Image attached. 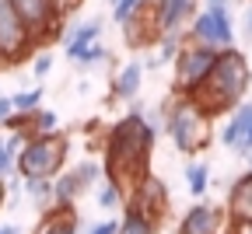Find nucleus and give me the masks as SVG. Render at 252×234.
Segmentation results:
<instances>
[{
	"instance_id": "nucleus-1",
	"label": "nucleus",
	"mask_w": 252,
	"mask_h": 234,
	"mask_svg": "<svg viewBox=\"0 0 252 234\" xmlns=\"http://www.w3.org/2000/svg\"><path fill=\"white\" fill-rule=\"evenodd\" d=\"M158 129L144 119V105H133L130 116H123L105 133V178L130 196L137 182L151 175V150Z\"/></svg>"
},
{
	"instance_id": "nucleus-2",
	"label": "nucleus",
	"mask_w": 252,
	"mask_h": 234,
	"mask_svg": "<svg viewBox=\"0 0 252 234\" xmlns=\"http://www.w3.org/2000/svg\"><path fill=\"white\" fill-rule=\"evenodd\" d=\"M249 81H252V66H249L245 53L235 49V46L220 49L214 66H210V74H207V81L189 94V102L200 105L210 119H217V116L235 112L242 105V98L249 91Z\"/></svg>"
},
{
	"instance_id": "nucleus-3",
	"label": "nucleus",
	"mask_w": 252,
	"mask_h": 234,
	"mask_svg": "<svg viewBox=\"0 0 252 234\" xmlns=\"http://www.w3.org/2000/svg\"><path fill=\"white\" fill-rule=\"evenodd\" d=\"M165 102H168L165 133L172 137L175 150L179 154H203L210 147V140H214V119L200 105H193L189 98L172 94V98H165Z\"/></svg>"
},
{
	"instance_id": "nucleus-4",
	"label": "nucleus",
	"mask_w": 252,
	"mask_h": 234,
	"mask_svg": "<svg viewBox=\"0 0 252 234\" xmlns=\"http://www.w3.org/2000/svg\"><path fill=\"white\" fill-rule=\"evenodd\" d=\"M67 154H70V137L67 133H46V137H32L25 140L21 154H18V164L14 172L18 178L25 182H35V178H56L67 164Z\"/></svg>"
},
{
	"instance_id": "nucleus-5",
	"label": "nucleus",
	"mask_w": 252,
	"mask_h": 234,
	"mask_svg": "<svg viewBox=\"0 0 252 234\" xmlns=\"http://www.w3.org/2000/svg\"><path fill=\"white\" fill-rule=\"evenodd\" d=\"M214 59H217V49H207V46H200V42H189V39H186V46H182L179 56L172 59V66H175V74H172V94L189 98V94H193V91L207 81Z\"/></svg>"
},
{
	"instance_id": "nucleus-6",
	"label": "nucleus",
	"mask_w": 252,
	"mask_h": 234,
	"mask_svg": "<svg viewBox=\"0 0 252 234\" xmlns=\"http://www.w3.org/2000/svg\"><path fill=\"white\" fill-rule=\"evenodd\" d=\"M189 42H200L207 49H231L235 46V21L224 7H203L189 21Z\"/></svg>"
},
{
	"instance_id": "nucleus-7",
	"label": "nucleus",
	"mask_w": 252,
	"mask_h": 234,
	"mask_svg": "<svg viewBox=\"0 0 252 234\" xmlns=\"http://www.w3.org/2000/svg\"><path fill=\"white\" fill-rule=\"evenodd\" d=\"M126 210L137 213V217H144V220L154 224V227H161V224L168 220V210H172L168 185H165L161 178L147 175L144 182H137V189H133L130 196H126Z\"/></svg>"
},
{
	"instance_id": "nucleus-8",
	"label": "nucleus",
	"mask_w": 252,
	"mask_h": 234,
	"mask_svg": "<svg viewBox=\"0 0 252 234\" xmlns=\"http://www.w3.org/2000/svg\"><path fill=\"white\" fill-rule=\"evenodd\" d=\"M11 4H14L18 18L25 21L32 42H46V39H53L56 31L63 28V18H67V14L60 11L56 0H11Z\"/></svg>"
},
{
	"instance_id": "nucleus-9",
	"label": "nucleus",
	"mask_w": 252,
	"mask_h": 234,
	"mask_svg": "<svg viewBox=\"0 0 252 234\" xmlns=\"http://www.w3.org/2000/svg\"><path fill=\"white\" fill-rule=\"evenodd\" d=\"M32 35H28V28L25 21L18 18L14 4L11 0H0V63H21L28 53H32Z\"/></svg>"
},
{
	"instance_id": "nucleus-10",
	"label": "nucleus",
	"mask_w": 252,
	"mask_h": 234,
	"mask_svg": "<svg viewBox=\"0 0 252 234\" xmlns=\"http://www.w3.org/2000/svg\"><path fill=\"white\" fill-rule=\"evenodd\" d=\"M123 28V39L130 49H147V46H158L161 42V21H158V7H154V0H144V4L137 7V14L119 25Z\"/></svg>"
},
{
	"instance_id": "nucleus-11",
	"label": "nucleus",
	"mask_w": 252,
	"mask_h": 234,
	"mask_svg": "<svg viewBox=\"0 0 252 234\" xmlns=\"http://www.w3.org/2000/svg\"><path fill=\"white\" fill-rule=\"evenodd\" d=\"M231 231V220H228V210H220L214 203H200L189 206L186 217L179 220V234H228Z\"/></svg>"
},
{
	"instance_id": "nucleus-12",
	"label": "nucleus",
	"mask_w": 252,
	"mask_h": 234,
	"mask_svg": "<svg viewBox=\"0 0 252 234\" xmlns=\"http://www.w3.org/2000/svg\"><path fill=\"white\" fill-rule=\"evenodd\" d=\"M228 220L238 231H252V172H245L242 178L231 182L228 189Z\"/></svg>"
},
{
	"instance_id": "nucleus-13",
	"label": "nucleus",
	"mask_w": 252,
	"mask_h": 234,
	"mask_svg": "<svg viewBox=\"0 0 252 234\" xmlns=\"http://www.w3.org/2000/svg\"><path fill=\"white\" fill-rule=\"evenodd\" d=\"M154 7H158L161 31H182V25H189L196 18L200 0H154Z\"/></svg>"
},
{
	"instance_id": "nucleus-14",
	"label": "nucleus",
	"mask_w": 252,
	"mask_h": 234,
	"mask_svg": "<svg viewBox=\"0 0 252 234\" xmlns=\"http://www.w3.org/2000/svg\"><path fill=\"white\" fill-rule=\"evenodd\" d=\"M102 18H88V21H77L70 31H67V39H63V53H67V59H81V53L88 49V46H94L98 42V35H102Z\"/></svg>"
},
{
	"instance_id": "nucleus-15",
	"label": "nucleus",
	"mask_w": 252,
	"mask_h": 234,
	"mask_svg": "<svg viewBox=\"0 0 252 234\" xmlns=\"http://www.w3.org/2000/svg\"><path fill=\"white\" fill-rule=\"evenodd\" d=\"M140 84H144V63H137V59L123 63L116 70V77H112L109 102H133V98L140 94Z\"/></svg>"
},
{
	"instance_id": "nucleus-16",
	"label": "nucleus",
	"mask_w": 252,
	"mask_h": 234,
	"mask_svg": "<svg viewBox=\"0 0 252 234\" xmlns=\"http://www.w3.org/2000/svg\"><path fill=\"white\" fill-rule=\"evenodd\" d=\"M77 227H81V217L74 206H53L42 213L32 234H77Z\"/></svg>"
},
{
	"instance_id": "nucleus-17",
	"label": "nucleus",
	"mask_w": 252,
	"mask_h": 234,
	"mask_svg": "<svg viewBox=\"0 0 252 234\" xmlns=\"http://www.w3.org/2000/svg\"><path fill=\"white\" fill-rule=\"evenodd\" d=\"M249 126H252V102H242L231 116H228V126L220 129V144L231 147V150H242L245 137H249Z\"/></svg>"
},
{
	"instance_id": "nucleus-18",
	"label": "nucleus",
	"mask_w": 252,
	"mask_h": 234,
	"mask_svg": "<svg viewBox=\"0 0 252 234\" xmlns=\"http://www.w3.org/2000/svg\"><path fill=\"white\" fill-rule=\"evenodd\" d=\"M88 192V185H84V178L70 168V172H60L56 178H53V196H56V206H74L77 199Z\"/></svg>"
},
{
	"instance_id": "nucleus-19",
	"label": "nucleus",
	"mask_w": 252,
	"mask_h": 234,
	"mask_svg": "<svg viewBox=\"0 0 252 234\" xmlns=\"http://www.w3.org/2000/svg\"><path fill=\"white\" fill-rule=\"evenodd\" d=\"M186 185H189V196L203 199V192L210 189V168H207V161H189L186 164Z\"/></svg>"
},
{
	"instance_id": "nucleus-20",
	"label": "nucleus",
	"mask_w": 252,
	"mask_h": 234,
	"mask_svg": "<svg viewBox=\"0 0 252 234\" xmlns=\"http://www.w3.org/2000/svg\"><path fill=\"white\" fill-rule=\"evenodd\" d=\"M21 182H25V178H21ZM25 192H28V199H32V203H35L42 213L56 206V196H53V178H35V182H25Z\"/></svg>"
},
{
	"instance_id": "nucleus-21",
	"label": "nucleus",
	"mask_w": 252,
	"mask_h": 234,
	"mask_svg": "<svg viewBox=\"0 0 252 234\" xmlns=\"http://www.w3.org/2000/svg\"><path fill=\"white\" fill-rule=\"evenodd\" d=\"M11 105L18 116H32V112H39L42 109V88H28V91H18L11 94Z\"/></svg>"
},
{
	"instance_id": "nucleus-22",
	"label": "nucleus",
	"mask_w": 252,
	"mask_h": 234,
	"mask_svg": "<svg viewBox=\"0 0 252 234\" xmlns=\"http://www.w3.org/2000/svg\"><path fill=\"white\" fill-rule=\"evenodd\" d=\"M123 203H126L123 189H119L116 182H109V178H105V182L98 185V206H102V210H119Z\"/></svg>"
},
{
	"instance_id": "nucleus-23",
	"label": "nucleus",
	"mask_w": 252,
	"mask_h": 234,
	"mask_svg": "<svg viewBox=\"0 0 252 234\" xmlns=\"http://www.w3.org/2000/svg\"><path fill=\"white\" fill-rule=\"evenodd\" d=\"M116 234H158V227H154V224H147L144 217H137V213L126 210V213H123V220H119V231H116Z\"/></svg>"
},
{
	"instance_id": "nucleus-24",
	"label": "nucleus",
	"mask_w": 252,
	"mask_h": 234,
	"mask_svg": "<svg viewBox=\"0 0 252 234\" xmlns=\"http://www.w3.org/2000/svg\"><path fill=\"white\" fill-rule=\"evenodd\" d=\"M112 59V53L105 49V42H94V46H88L84 53H81V66H84V70H91V66H98V63H109Z\"/></svg>"
},
{
	"instance_id": "nucleus-25",
	"label": "nucleus",
	"mask_w": 252,
	"mask_h": 234,
	"mask_svg": "<svg viewBox=\"0 0 252 234\" xmlns=\"http://www.w3.org/2000/svg\"><path fill=\"white\" fill-rule=\"evenodd\" d=\"M140 4H144V0H112V21L116 25H126V21L137 14Z\"/></svg>"
},
{
	"instance_id": "nucleus-26",
	"label": "nucleus",
	"mask_w": 252,
	"mask_h": 234,
	"mask_svg": "<svg viewBox=\"0 0 252 234\" xmlns=\"http://www.w3.org/2000/svg\"><path fill=\"white\" fill-rule=\"evenodd\" d=\"M14 164H18V150H11L7 140H0V182L14 172Z\"/></svg>"
},
{
	"instance_id": "nucleus-27",
	"label": "nucleus",
	"mask_w": 252,
	"mask_h": 234,
	"mask_svg": "<svg viewBox=\"0 0 252 234\" xmlns=\"http://www.w3.org/2000/svg\"><path fill=\"white\" fill-rule=\"evenodd\" d=\"M74 172H77V175L84 178V185L91 189L94 182H98V178H102V164H98V161H81V164H77V168H74Z\"/></svg>"
},
{
	"instance_id": "nucleus-28",
	"label": "nucleus",
	"mask_w": 252,
	"mask_h": 234,
	"mask_svg": "<svg viewBox=\"0 0 252 234\" xmlns=\"http://www.w3.org/2000/svg\"><path fill=\"white\" fill-rule=\"evenodd\" d=\"M49 70H53V53H39L35 63H32V74L42 81V77H49Z\"/></svg>"
},
{
	"instance_id": "nucleus-29",
	"label": "nucleus",
	"mask_w": 252,
	"mask_h": 234,
	"mask_svg": "<svg viewBox=\"0 0 252 234\" xmlns=\"http://www.w3.org/2000/svg\"><path fill=\"white\" fill-rule=\"evenodd\" d=\"M119 231V220H102V224H94L88 234H116Z\"/></svg>"
},
{
	"instance_id": "nucleus-30",
	"label": "nucleus",
	"mask_w": 252,
	"mask_h": 234,
	"mask_svg": "<svg viewBox=\"0 0 252 234\" xmlns=\"http://www.w3.org/2000/svg\"><path fill=\"white\" fill-rule=\"evenodd\" d=\"M11 116H14V105H11V98H0V126H4Z\"/></svg>"
},
{
	"instance_id": "nucleus-31",
	"label": "nucleus",
	"mask_w": 252,
	"mask_h": 234,
	"mask_svg": "<svg viewBox=\"0 0 252 234\" xmlns=\"http://www.w3.org/2000/svg\"><path fill=\"white\" fill-rule=\"evenodd\" d=\"M231 4L235 0H207V7H224V11H231Z\"/></svg>"
},
{
	"instance_id": "nucleus-32",
	"label": "nucleus",
	"mask_w": 252,
	"mask_h": 234,
	"mask_svg": "<svg viewBox=\"0 0 252 234\" xmlns=\"http://www.w3.org/2000/svg\"><path fill=\"white\" fill-rule=\"evenodd\" d=\"M249 150H252V126H249V137H245V144H242V150H238V154H249Z\"/></svg>"
},
{
	"instance_id": "nucleus-33",
	"label": "nucleus",
	"mask_w": 252,
	"mask_h": 234,
	"mask_svg": "<svg viewBox=\"0 0 252 234\" xmlns=\"http://www.w3.org/2000/svg\"><path fill=\"white\" fill-rule=\"evenodd\" d=\"M4 199H7V185L0 182V210H4Z\"/></svg>"
},
{
	"instance_id": "nucleus-34",
	"label": "nucleus",
	"mask_w": 252,
	"mask_h": 234,
	"mask_svg": "<svg viewBox=\"0 0 252 234\" xmlns=\"http://www.w3.org/2000/svg\"><path fill=\"white\" fill-rule=\"evenodd\" d=\"M0 234H21L18 227H11V224H4V227H0Z\"/></svg>"
},
{
	"instance_id": "nucleus-35",
	"label": "nucleus",
	"mask_w": 252,
	"mask_h": 234,
	"mask_svg": "<svg viewBox=\"0 0 252 234\" xmlns=\"http://www.w3.org/2000/svg\"><path fill=\"white\" fill-rule=\"evenodd\" d=\"M245 31L252 35V7H249V14H245Z\"/></svg>"
},
{
	"instance_id": "nucleus-36",
	"label": "nucleus",
	"mask_w": 252,
	"mask_h": 234,
	"mask_svg": "<svg viewBox=\"0 0 252 234\" xmlns=\"http://www.w3.org/2000/svg\"><path fill=\"white\" fill-rule=\"evenodd\" d=\"M228 234H242V231H238V227H231V231H228Z\"/></svg>"
},
{
	"instance_id": "nucleus-37",
	"label": "nucleus",
	"mask_w": 252,
	"mask_h": 234,
	"mask_svg": "<svg viewBox=\"0 0 252 234\" xmlns=\"http://www.w3.org/2000/svg\"><path fill=\"white\" fill-rule=\"evenodd\" d=\"M249 172H252V154H249Z\"/></svg>"
},
{
	"instance_id": "nucleus-38",
	"label": "nucleus",
	"mask_w": 252,
	"mask_h": 234,
	"mask_svg": "<svg viewBox=\"0 0 252 234\" xmlns=\"http://www.w3.org/2000/svg\"><path fill=\"white\" fill-rule=\"evenodd\" d=\"M242 234H252V231H242Z\"/></svg>"
}]
</instances>
